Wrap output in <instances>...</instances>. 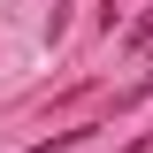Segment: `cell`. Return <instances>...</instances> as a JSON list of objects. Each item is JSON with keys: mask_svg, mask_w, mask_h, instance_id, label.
<instances>
[{"mask_svg": "<svg viewBox=\"0 0 153 153\" xmlns=\"http://www.w3.org/2000/svg\"><path fill=\"white\" fill-rule=\"evenodd\" d=\"M130 54H153V16H138V23H130Z\"/></svg>", "mask_w": 153, "mask_h": 153, "instance_id": "obj_1", "label": "cell"}]
</instances>
